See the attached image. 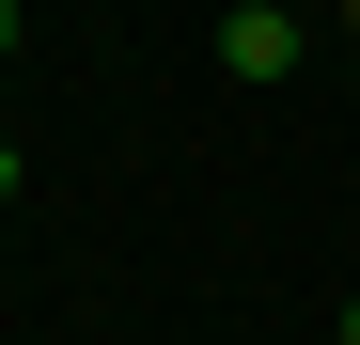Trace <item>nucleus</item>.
<instances>
[{
    "instance_id": "nucleus-5",
    "label": "nucleus",
    "mask_w": 360,
    "mask_h": 345,
    "mask_svg": "<svg viewBox=\"0 0 360 345\" xmlns=\"http://www.w3.org/2000/svg\"><path fill=\"white\" fill-rule=\"evenodd\" d=\"M345 32H360V0H345Z\"/></svg>"
},
{
    "instance_id": "nucleus-3",
    "label": "nucleus",
    "mask_w": 360,
    "mask_h": 345,
    "mask_svg": "<svg viewBox=\"0 0 360 345\" xmlns=\"http://www.w3.org/2000/svg\"><path fill=\"white\" fill-rule=\"evenodd\" d=\"M329 330H345V345H360V299H345V314H329Z\"/></svg>"
},
{
    "instance_id": "nucleus-2",
    "label": "nucleus",
    "mask_w": 360,
    "mask_h": 345,
    "mask_svg": "<svg viewBox=\"0 0 360 345\" xmlns=\"http://www.w3.org/2000/svg\"><path fill=\"white\" fill-rule=\"evenodd\" d=\"M16 189H32V157H16V142H0V204H16Z\"/></svg>"
},
{
    "instance_id": "nucleus-1",
    "label": "nucleus",
    "mask_w": 360,
    "mask_h": 345,
    "mask_svg": "<svg viewBox=\"0 0 360 345\" xmlns=\"http://www.w3.org/2000/svg\"><path fill=\"white\" fill-rule=\"evenodd\" d=\"M219 63L235 79H297V16H282V0H235V16H219Z\"/></svg>"
},
{
    "instance_id": "nucleus-4",
    "label": "nucleus",
    "mask_w": 360,
    "mask_h": 345,
    "mask_svg": "<svg viewBox=\"0 0 360 345\" xmlns=\"http://www.w3.org/2000/svg\"><path fill=\"white\" fill-rule=\"evenodd\" d=\"M0 47H16V0H0Z\"/></svg>"
}]
</instances>
